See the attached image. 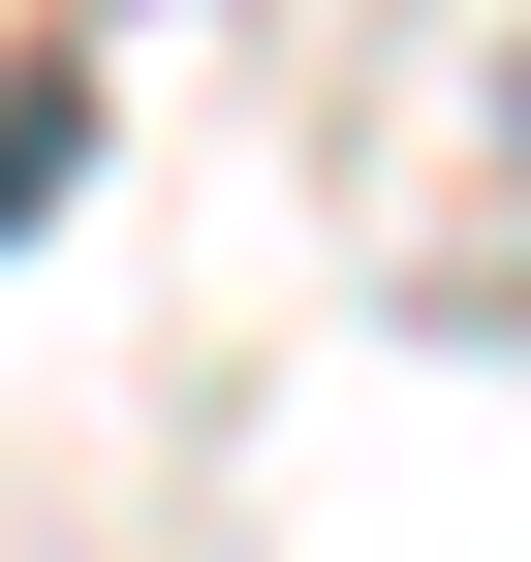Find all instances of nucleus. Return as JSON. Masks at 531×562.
<instances>
[{"instance_id": "obj_1", "label": "nucleus", "mask_w": 531, "mask_h": 562, "mask_svg": "<svg viewBox=\"0 0 531 562\" xmlns=\"http://www.w3.org/2000/svg\"><path fill=\"white\" fill-rule=\"evenodd\" d=\"M63 125H94V94H63V63H0V220L63 188Z\"/></svg>"}]
</instances>
